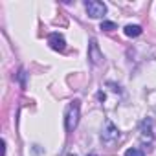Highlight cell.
<instances>
[{"mask_svg": "<svg viewBox=\"0 0 156 156\" xmlns=\"http://www.w3.org/2000/svg\"><path fill=\"white\" fill-rule=\"evenodd\" d=\"M70 156H75V154H70Z\"/></svg>", "mask_w": 156, "mask_h": 156, "instance_id": "cell-10", "label": "cell"}, {"mask_svg": "<svg viewBox=\"0 0 156 156\" xmlns=\"http://www.w3.org/2000/svg\"><path fill=\"white\" fill-rule=\"evenodd\" d=\"M125 156H145V154H143V151H141V149H136V147H132V149H127Z\"/></svg>", "mask_w": 156, "mask_h": 156, "instance_id": "cell-8", "label": "cell"}, {"mask_svg": "<svg viewBox=\"0 0 156 156\" xmlns=\"http://www.w3.org/2000/svg\"><path fill=\"white\" fill-rule=\"evenodd\" d=\"M90 156H96V154H90Z\"/></svg>", "mask_w": 156, "mask_h": 156, "instance_id": "cell-9", "label": "cell"}, {"mask_svg": "<svg viewBox=\"0 0 156 156\" xmlns=\"http://www.w3.org/2000/svg\"><path fill=\"white\" fill-rule=\"evenodd\" d=\"M85 8H87V13L90 19H101L107 13V6L103 2H99V0H88Z\"/></svg>", "mask_w": 156, "mask_h": 156, "instance_id": "cell-2", "label": "cell"}, {"mask_svg": "<svg viewBox=\"0 0 156 156\" xmlns=\"http://www.w3.org/2000/svg\"><path fill=\"white\" fill-rule=\"evenodd\" d=\"M48 44H50V48L55 50V51H64V48H66V41H64V37L59 35V33H51V35L48 37Z\"/></svg>", "mask_w": 156, "mask_h": 156, "instance_id": "cell-5", "label": "cell"}, {"mask_svg": "<svg viewBox=\"0 0 156 156\" xmlns=\"http://www.w3.org/2000/svg\"><path fill=\"white\" fill-rule=\"evenodd\" d=\"M101 30L103 31H112V30H116V24L110 22V20H103L101 22Z\"/></svg>", "mask_w": 156, "mask_h": 156, "instance_id": "cell-7", "label": "cell"}, {"mask_svg": "<svg viewBox=\"0 0 156 156\" xmlns=\"http://www.w3.org/2000/svg\"><path fill=\"white\" fill-rule=\"evenodd\" d=\"M118 138H119V130H118L110 121H107V123H105V129H103V132H101V141H103L105 145H112L114 141H118Z\"/></svg>", "mask_w": 156, "mask_h": 156, "instance_id": "cell-3", "label": "cell"}, {"mask_svg": "<svg viewBox=\"0 0 156 156\" xmlns=\"http://www.w3.org/2000/svg\"><path fill=\"white\" fill-rule=\"evenodd\" d=\"M125 35L127 37H138V35H141V26H138V24L125 26Z\"/></svg>", "mask_w": 156, "mask_h": 156, "instance_id": "cell-6", "label": "cell"}, {"mask_svg": "<svg viewBox=\"0 0 156 156\" xmlns=\"http://www.w3.org/2000/svg\"><path fill=\"white\" fill-rule=\"evenodd\" d=\"M88 59L92 61V64H96V66H101L103 64V61H105V57H103V51L99 50V46H98V42L92 39L90 41V44H88Z\"/></svg>", "mask_w": 156, "mask_h": 156, "instance_id": "cell-4", "label": "cell"}, {"mask_svg": "<svg viewBox=\"0 0 156 156\" xmlns=\"http://www.w3.org/2000/svg\"><path fill=\"white\" fill-rule=\"evenodd\" d=\"M77 123H79V101H72L66 108V116H64V125H66V130L72 132Z\"/></svg>", "mask_w": 156, "mask_h": 156, "instance_id": "cell-1", "label": "cell"}]
</instances>
